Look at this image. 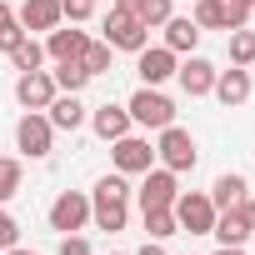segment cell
I'll return each mask as SVG.
<instances>
[{
    "label": "cell",
    "mask_w": 255,
    "mask_h": 255,
    "mask_svg": "<svg viewBox=\"0 0 255 255\" xmlns=\"http://www.w3.org/2000/svg\"><path fill=\"white\" fill-rule=\"evenodd\" d=\"M130 195H135L130 175H120V170L100 175L95 190H90V220H95V230H105V235L125 230V220H130Z\"/></svg>",
    "instance_id": "obj_1"
},
{
    "label": "cell",
    "mask_w": 255,
    "mask_h": 255,
    "mask_svg": "<svg viewBox=\"0 0 255 255\" xmlns=\"http://www.w3.org/2000/svg\"><path fill=\"white\" fill-rule=\"evenodd\" d=\"M125 110H130V120L140 130H165V125H175V100L160 85H140L130 100H125Z\"/></svg>",
    "instance_id": "obj_2"
},
{
    "label": "cell",
    "mask_w": 255,
    "mask_h": 255,
    "mask_svg": "<svg viewBox=\"0 0 255 255\" xmlns=\"http://www.w3.org/2000/svg\"><path fill=\"white\" fill-rule=\"evenodd\" d=\"M195 160H200L195 135H190V130H180V125H165L160 140H155V165H165V170L185 175V170H195Z\"/></svg>",
    "instance_id": "obj_3"
},
{
    "label": "cell",
    "mask_w": 255,
    "mask_h": 255,
    "mask_svg": "<svg viewBox=\"0 0 255 255\" xmlns=\"http://www.w3.org/2000/svg\"><path fill=\"white\" fill-rule=\"evenodd\" d=\"M170 210H175L180 235H210V225H215V200H210V190H180Z\"/></svg>",
    "instance_id": "obj_4"
},
{
    "label": "cell",
    "mask_w": 255,
    "mask_h": 255,
    "mask_svg": "<svg viewBox=\"0 0 255 255\" xmlns=\"http://www.w3.org/2000/svg\"><path fill=\"white\" fill-rule=\"evenodd\" d=\"M105 45L110 50H145L150 45V30L140 25V15L135 10H120V5H110V15H105Z\"/></svg>",
    "instance_id": "obj_5"
},
{
    "label": "cell",
    "mask_w": 255,
    "mask_h": 255,
    "mask_svg": "<svg viewBox=\"0 0 255 255\" xmlns=\"http://www.w3.org/2000/svg\"><path fill=\"white\" fill-rule=\"evenodd\" d=\"M50 145H55V125L45 120V110H25L20 125H15V150L25 160H45Z\"/></svg>",
    "instance_id": "obj_6"
},
{
    "label": "cell",
    "mask_w": 255,
    "mask_h": 255,
    "mask_svg": "<svg viewBox=\"0 0 255 255\" xmlns=\"http://www.w3.org/2000/svg\"><path fill=\"white\" fill-rule=\"evenodd\" d=\"M50 230H60V235H75V230H85L90 225V195L85 190H60L55 200H50Z\"/></svg>",
    "instance_id": "obj_7"
},
{
    "label": "cell",
    "mask_w": 255,
    "mask_h": 255,
    "mask_svg": "<svg viewBox=\"0 0 255 255\" xmlns=\"http://www.w3.org/2000/svg\"><path fill=\"white\" fill-rule=\"evenodd\" d=\"M110 160H115V170L120 175H145L150 165H155V145L145 140V135H120V140H110Z\"/></svg>",
    "instance_id": "obj_8"
},
{
    "label": "cell",
    "mask_w": 255,
    "mask_h": 255,
    "mask_svg": "<svg viewBox=\"0 0 255 255\" xmlns=\"http://www.w3.org/2000/svg\"><path fill=\"white\" fill-rule=\"evenodd\" d=\"M135 195H140V210H170V205H175V195H180V175H175V170H165V165H150Z\"/></svg>",
    "instance_id": "obj_9"
},
{
    "label": "cell",
    "mask_w": 255,
    "mask_h": 255,
    "mask_svg": "<svg viewBox=\"0 0 255 255\" xmlns=\"http://www.w3.org/2000/svg\"><path fill=\"white\" fill-rule=\"evenodd\" d=\"M175 65H180V55L165 50V45L135 50V75H140V85H165V80H175Z\"/></svg>",
    "instance_id": "obj_10"
},
{
    "label": "cell",
    "mask_w": 255,
    "mask_h": 255,
    "mask_svg": "<svg viewBox=\"0 0 255 255\" xmlns=\"http://www.w3.org/2000/svg\"><path fill=\"white\" fill-rule=\"evenodd\" d=\"M215 75H220V70H215V65L205 60V55H195V50H190V55H185V60L175 65V80H180V90H185L190 100L210 95V90H215Z\"/></svg>",
    "instance_id": "obj_11"
},
{
    "label": "cell",
    "mask_w": 255,
    "mask_h": 255,
    "mask_svg": "<svg viewBox=\"0 0 255 255\" xmlns=\"http://www.w3.org/2000/svg\"><path fill=\"white\" fill-rule=\"evenodd\" d=\"M55 95H60V90H55V75H50V70H25V75L15 80V100H20L25 110H45Z\"/></svg>",
    "instance_id": "obj_12"
},
{
    "label": "cell",
    "mask_w": 255,
    "mask_h": 255,
    "mask_svg": "<svg viewBox=\"0 0 255 255\" xmlns=\"http://www.w3.org/2000/svg\"><path fill=\"white\" fill-rule=\"evenodd\" d=\"M130 125H135V120H130V110H125V105H110V100H105V105L90 110V130H95L105 145L120 140V135H130Z\"/></svg>",
    "instance_id": "obj_13"
},
{
    "label": "cell",
    "mask_w": 255,
    "mask_h": 255,
    "mask_svg": "<svg viewBox=\"0 0 255 255\" xmlns=\"http://www.w3.org/2000/svg\"><path fill=\"white\" fill-rule=\"evenodd\" d=\"M250 90H255V85H250V70H245V65H230V70L215 75V90H210V95H215L225 110H235V105L250 100Z\"/></svg>",
    "instance_id": "obj_14"
},
{
    "label": "cell",
    "mask_w": 255,
    "mask_h": 255,
    "mask_svg": "<svg viewBox=\"0 0 255 255\" xmlns=\"http://www.w3.org/2000/svg\"><path fill=\"white\" fill-rule=\"evenodd\" d=\"M90 45V35L85 30H65V25H55L50 35H45V60H80V50Z\"/></svg>",
    "instance_id": "obj_15"
},
{
    "label": "cell",
    "mask_w": 255,
    "mask_h": 255,
    "mask_svg": "<svg viewBox=\"0 0 255 255\" xmlns=\"http://www.w3.org/2000/svg\"><path fill=\"white\" fill-rule=\"evenodd\" d=\"M25 30H40V35H50L65 15H60V0H25L20 5V15H15Z\"/></svg>",
    "instance_id": "obj_16"
},
{
    "label": "cell",
    "mask_w": 255,
    "mask_h": 255,
    "mask_svg": "<svg viewBox=\"0 0 255 255\" xmlns=\"http://www.w3.org/2000/svg\"><path fill=\"white\" fill-rule=\"evenodd\" d=\"M45 120L55 125V130H80V125H85L90 115H85L80 95H65V90H60V95H55V100L45 105Z\"/></svg>",
    "instance_id": "obj_17"
},
{
    "label": "cell",
    "mask_w": 255,
    "mask_h": 255,
    "mask_svg": "<svg viewBox=\"0 0 255 255\" xmlns=\"http://www.w3.org/2000/svg\"><path fill=\"white\" fill-rule=\"evenodd\" d=\"M160 30H165V40H160V45H165V50H175V55H190V50L200 45V25H195L190 15H170Z\"/></svg>",
    "instance_id": "obj_18"
},
{
    "label": "cell",
    "mask_w": 255,
    "mask_h": 255,
    "mask_svg": "<svg viewBox=\"0 0 255 255\" xmlns=\"http://www.w3.org/2000/svg\"><path fill=\"white\" fill-rule=\"evenodd\" d=\"M210 235L220 240V245H245L255 230L245 225V215H240V205H230V210H215V225H210Z\"/></svg>",
    "instance_id": "obj_19"
},
{
    "label": "cell",
    "mask_w": 255,
    "mask_h": 255,
    "mask_svg": "<svg viewBox=\"0 0 255 255\" xmlns=\"http://www.w3.org/2000/svg\"><path fill=\"white\" fill-rule=\"evenodd\" d=\"M250 195V185H245V175L240 170H225L215 185H210V200H215V210H230V205H240Z\"/></svg>",
    "instance_id": "obj_20"
},
{
    "label": "cell",
    "mask_w": 255,
    "mask_h": 255,
    "mask_svg": "<svg viewBox=\"0 0 255 255\" xmlns=\"http://www.w3.org/2000/svg\"><path fill=\"white\" fill-rule=\"evenodd\" d=\"M55 90H65V95H80L85 90V80H90V70L80 65V60H55Z\"/></svg>",
    "instance_id": "obj_21"
},
{
    "label": "cell",
    "mask_w": 255,
    "mask_h": 255,
    "mask_svg": "<svg viewBox=\"0 0 255 255\" xmlns=\"http://www.w3.org/2000/svg\"><path fill=\"white\" fill-rule=\"evenodd\" d=\"M130 10L140 15V25H145V30H160V25L175 15V0H135Z\"/></svg>",
    "instance_id": "obj_22"
},
{
    "label": "cell",
    "mask_w": 255,
    "mask_h": 255,
    "mask_svg": "<svg viewBox=\"0 0 255 255\" xmlns=\"http://www.w3.org/2000/svg\"><path fill=\"white\" fill-rule=\"evenodd\" d=\"M10 65H15L20 75H25V70H40V65H45V45H40L35 35H25V40L10 50Z\"/></svg>",
    "instance_id": "obj_23"
},
{
    "label": "cell",
    "mask_w": 255,
    "mask_h": 255,
    "mask_svg": "<svg viewBox=\"0 0 255 255\" xmlns=\"http://www.w3.org/2000/svg\"><path fill=\"white\" fill-rule=\"evenodd\" d=\"M190 20H195L200 30H225V0H195Z\"/></svg>",
    "instance_id": "obj_24"
},
{
    "label": "cell",
    "mask_w": 255,
    "mask_h": 255,
    "mask_svg": "<svg viewBox=\"0 0 255 255\" xmlns=\"http://www.w3.org/2000/svg\"><path fill=\"white\" fill-rule=\"evenodd\" d=\"M140 215H145V235H150V240H170V235H180L175 210H140Z\"/></svg>",
    "instance_id": "obj_25"
},
{
    "label": "cell",
    "mask_w": 255,
    "mask_h": 255,
    "mask_svg": "<svg viewBox=\"0 0 255 255\" xmlns=\"http://www.w3.org/2000/svg\"><path fill=\"white\" fill-rule=\"evenodd\" d=\"M230 65H245V70L255 65V30H245V25L230 30Z\"/></svg>",
    "instance_id": "obj_26"
},
{
    "label": "cell",
    "mask_w": 255,
    "mask_h": 255,
    "mask_svg": "<svg viewBox=\"0 0 255 255\" xmlns=\"http://www.w3.org/2000/svg\"><path fill=\"white\" fill-rule=\"evenodd\" d=\"M110 55H115V50H110L105 40H90V45L80 50V65H85L90 75H105V70H110Z\"/></svg>",
    "instance_id": "obj_27"
},
{
    "label": "cell",
    "mask_w": 255,
    "mask_h": 255,
    "mask_svg": "<svg viewBox=\"0 0 255 255\" xmlns=\"http://www.w3.org/2000/svg\"><path fill=\"white\" fill-rule=\"evenodd\" d=\"M10 195H20V160L0 155V205H5Z\"/></svg>",
    "instance_id": "obj_28"
},
{
    "label": "cell",
    "mask_w": 255,
    "mask_h": 255,
    "mask_svg": "<svg viewBox=\"0 0 255 255\" xmlns=\"http://www.w3.org/2000/svg\"><path fill=\"white\" fill-rule=\"evenodd\" d=\"M60 15H65L70 25H80V20L95 15V0H60Z\"/></svg>",
    "instance_id": "obj_29"
},
{
    "label": "cell",
    "mask_w": 255,
    "mask_h": 255,
    "mask_svg": "<svg viewBox=\"0 0 255 255\" xmlns=\"http://www.w3.org/2000/svg\"><path fill=\"white\" fill-rule=\"evenodd\" d=\"M240 25H250V5L245 0H225V35L240 30Z\"/></svg>",
    "instance_id": "obj_30"
},
{
    "label": "cell",
    "mask_w": 255,
    "mask_h": 255,
    "mask_svg": "<svg viewBox=\"0 0 255 255\" xmlns=\"http://www.w3.org/2000/svg\"><path fill=\"white\" fill-rule=\"evenodd\" d=\"M10 245H20V225H15V215L0 205V250H10Z\"/></svg>",
    "instance_id": "obj_31"
},
{
    "label": "cell",
    "mask_w": 255,
    "mask_h": 255,
    "mask_svg": "<svg viewBox=\"0 0 255 255\" xmlns=\"http://www.w3.org/2000/svg\"><path fill=\"white\" fill-rule=\"evenodd\" d=\"M25 35H30V30H25L20 20H5V25H0V50H5V55H10V50H15V45H20Z\"/></svg>",
    "instance_id": "obj_32"
},
{
    "label": "cell",
    "mask_w": 255,
    "mask_h": 255,
    "mask_svg": "<svg viewBox=\"0 0 255 255\" xmlns=\"http://www.w3.org/2000/svg\"><path fill=\"white\" fill-rule=\"evenodd\" d=\"M55 255H90V240L75 230V235H60V250Z\"/></svg>",
    "instance_id": "obj_33"
},
{
    "label": "cell",
    "mask_w": 255,
    "mask_h": 255,
    "mask_svg": "<svg viewBox=\"0 0 255 255\" xmlns=\"http://www.w3.org/2000/svg\"><path fill=\"white\" fill-rule=\"evenodd\" d=\"M240 215H245V225L255 230V195H245V200H240Z\"/></svg>",
    "instance_id": "obj_34"
},
{
    "label": "cell",
    "mask_w": 255,
    "mask_h": 255,
    "mask_svg": "<svg viewBox=\"0 0 255 255\" xmlns=\"http://www.w3.org/2000/svg\"><path fill=\"white\" fill-rule=\"evenodd\" d=\"M135 255H165V245H160V240H145V245H140Z\"/></svg>",
    "instance_id": "obj_35"
},
{
    "label": "cell",
    "mask_w": 255,
    "mask_h": 255,
    "mask_svg": "<svg viewBox=\"0 0 255 255\" xmlns=\"http://www.w3.org/2000/svg\"><path fill=\"white\" fill-rule=\"evenodd\" d=\"M215 255H245V245H220Z\"/></svg>",
    "instance_id": "obj_36"
},
{
    "label": "cell",
    "mask_w": 255,
    "mask_h": 255,
    "mask_svg": "<svg viewBox=\"0 0 255 255\" xmlns=\"http://www.w3.org/2000/svg\"><path fill=\"white\" fill-rule=\"evenodd\" d=\"M5 20H15V10L5 5V0H0V25H5Z\"/></svg>",
    "instance_id": "obj_37"
},
{
    "label": "cell",
    "mask_w": 255,
    "mask_h": 255,
    "mask_svg": "<svg viewBox=\"0 0 255 255\" xmlns=\"http://www.w3.org/2000/svg\"><path fill=\"white\" fill-rule=\"evenodd\" d=\"M5 255H35V250H20V245H10V250H5Z\"/></svg>",
    "instance_id": "obj_38"
},
{
    "label": "cell",
    "mask_w": 255,
    "mask_h": 255,
    "mask_svg": "<svg viewBox=\"0 0 255 255\" xmlns=\"http://www.w3.org/2000/svg\"><path fill=\"white\" fill-rule=\"evenodd\" d=\"M250 30H255V0H250Z\"/></svg>",
    "instance_id": "obj_39"
},
{
    "label": "cell",
    "mask_w": 255,
    "mask_h": 255,
    "mask_svg": "<svg viewBox=\"0 0 255 255\" xmlns=\"http://www.w3.org/2000/svg\"><path fill=\"white\" fill-rule=\"evenodd\" d=\"M245 5H250V0H245Z\"/></svg>",
    "instance_id": "obj_40"
},
{
    "label": "cell",
    "mask_w": 255,
    "mask_h": 255,
    "mask_svg": "<svg viewBox=\"0 0 255 255\" xmlns=\"http://www.w3.org/2000/svg\"><path fill=\"white\" fill-rule=\"evenodd\" d=\"M110 255H115V250H110Z\"/></svg>",
    "instance_id": "obj_41"
}]
</instances>
